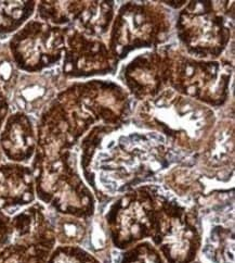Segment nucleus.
I'll return each mask as SVG.
<instances>
[{"instance_id": "f257e3e1", "label": "nucleus", "mask_w": 235, "mask_h": 263, "mask_svg": "<svg viewBox=\"0 0 235 263\" xmlns=\"http://www.w3.org/2000/svg\"><path fill=\"white\" fill-rule=\"evenodd\" d=\"M124 127L95 125L77 146L79 170L98 210L138 186L158 184L169 167L186 160L161 134L139 128L124 132Z\"/></svg>"}, {"instance_id": "f03ea898", "label": "nucleus", "mask_w": 235, "mask_h": 263, "mask_svg": "<svg viewBox=\"0 0 235 263\" xmlns=\"http://www.w3.org/2000/svg\"><path fill=\"white\" fill-rule=\"evenodd\" d=\"M135 127L161 134L183 159L200 154L217 124L215 111L167 88L142 101L133 117Z\"/></svg>"}, {"instance_id": "7ed1b4c3", "label": "nucleus", "mask_w": 235, "mask_h": 263, "mask_svg": "<svg viewBox=\"0 0 235 263\" xmlns=\"http://www.w3.org/2000/svg\"><path fill=\"white\" fill-rule=\"evenodd\" d=\"M30 165L36 199L47 209L86 221L93 219L98 212V202L81 176L77 148L51 156L35 153Z\"/></svg>"}, {"instance_id": "20e7f679", "label": "nucleus", "mask_w": 235, "mask_h": 263, "mask_svg": "<svg viewBox=\"0 0 235 263\" xmlns=\"http://www.w3.org/2000/svg\"><path fill=\"white\" fill-rule=\"evenodd\" d=\"M234 2H187L175 23L186 54L199 60H220L233 34Z\"/></svg>"}, {"instance_id": "39448f33", "label": "nucleus", "mask_w": 235, "mask_h": 263, "mask_svg": "<svg viewBox=\"0 0 235 263\" xmlns=\"http://www.w3.org/2000/svg\"><path fill=\"white\" fill-rule=\"evenodd\" d=\"M164 194L165 190L159 184H144L98 210L113 249L125 251L152 238Z\"/></svg>"}, {"instance_id": "423d86ee", "label": "nucleus", "mask_w": 235, "mask_h": 263, "mask_svg": "<svg viewBox=\"0 0 235 263\" xmlns=\"http://www.w3.org/2000/svg\"><path fill=\"white\" fill-rule=\"evenodd\" d=\"M172 27V16L163 5L129 2L115 13L108 47L121 61L133 51L164 46L170 37Z\"/></svg>"}, {"instance_id": "0eeeda50", "label": "nucleus", "mask_w": 235, "mask_h": 263, "mask_svg": "<svg viewBox=\"0 0 235 263\" xmlns=\"http://www.w3.org/2000/svg\"><path fill=\"white\" fill-rule=\"evenodd\" d=\"M202 239V223L196 203H184L165 191L149 239L165 262H194L199 259Z\"/></svg>"}, {"instance_id": "6e6552de", "label": "nucleus", "mask_w": 235, "mask_h": 263, "mask_svg": "<svg viewBox=\"0 0 235 263\" xmlns=\"http://www.w3.org/2000/svg\"><path fill=\"white\" fill-rule=\"evenodd\" d=\"M233 62L199 60L176 48L169 88L210 108L225 105L230 96Z\"/></svg>"}, {"instance_id": "1a4fd4ad", "label": "nucleus", "mask_w": 235, "mask_h": 263, "mask_svg": "<svg viewBox=\"0 0 235 263\" xmlns=\"http://www.w3.org/2000/svg\"><path fill=\"white\" fill-rule=\"evenodd\" d=\"M202 223L199 260L204 263L234 261V189H215L196 202Z\"/></svg>"}, {"instance_id": "9d476101", "label": "nucleus", "mask_w": 235, "mask_h": 263, "mask_svg": "<svg viewBox=\"0 0 235 263\" xmlns=\"http://www.w3.org/2000/svg\"><path fill=\"white\" fill-rule=\"evenodd\" d=\"M16 69L27 74L54 69L63 58L65 29L31 18L8 42Z\"/></svg>"}, {"instance_id": "9b49d317", "label": "nucleus", "mask_w": 235, "mask_h": 263, "mask_svg": "<svg viewBox=\"0 0 235 263\" xmlns=\"http://www.w3.org/2000/svg\"><path fill=\"white\" fill-rule=\"evenodd\" d=\"M64 29L65 47L60 71L65 81L116 73L119 61L104 42L86 35L74 25Z\"/></svg>"}, {"instance_id": "f8f14e48", "label": "nucleus", "mask_w": 235, "mask_h": 263, "mask_svg": "<svg viewBox=\"0 0 235 263\" xmlns=\"http://www.w3.org/2000/svg\"><path fill=\"white\" fill-rule=\"evenodd\" d=\"M175 49L173 45L161 46L138 54L120 69L118 79L129 96L142 102L169 88Z\"/></svg>"}, {"instance_id": "ddd939ff", "label": "nucleus", "mask_w": 235, "mask_h": 263, "mask_svg": "<svg viewBox=\"0 0 235 263\" xmlns=\"http://www.w3.org/2000/svg\"><path fill=\"white\" fill-rule=\"evenodd\" d=\"M10 242L20 243L48 261L58 246L50 211L38 200L11 217Z\"/></svg>"}, {"instance_id": "4468645a", "label": "nucleus", "mask_w": 235, "mask_h": 263, "mask_svg": "<svg viewBox=\"0 0 235 263\" xmlns=\"http://www.w3.org/2000/svg\"><path fill=\"white\" fill-rule=\"evenodd\" d=\"M193 164L207 182L228 184L234 173L233 123L216 124L200 154L192 157Z\"/></svg>"}, {"instance_id": "2eb2a0df", "label": "nucleus", "mask_w": 235, "mask_h": 263, "mask_svg": "<svg viewBox=\"0 0 235 263\" xmlns=\"http://www.w3.org/2000/svg\"><path fill=\"white\" fill-rule=\"evenodd\" d=\"M61 71L51 69L41 73H21L15 86L9 96L14 111L28 116H38L58 95L61 89Z\"/></svg>"}, {"instance_id": "dca6fc26", "label": "nucleus", "mask_w": 235, "mask_h": 263, "mask_svg": "<svg viewBox=\"0 0 235 263\" xmlns=\"http://www.w3.org/2000/svg\"><path fill=\"white\" fill-rule=\"evenodd\" d=\"M0 148L9 162L28 164L37 148V130L34 117L13 111L0 130Z\"/></svg>"}, {"instance_id": "f3484780", "label": "nucleus", "mask_w": 235, "mask_h": 263, "mask_svg": "<svg viewBox=\"0 0 235 263\" xmlns=\"http://www.w3.org/2000/svg\"><path fill=\"white\" fill-rule=\"evenodd\" d=\"M36 200L31 165L9 161L0 164V210L12 217Z\"/></svg>"}, {"instance_id": "a211bd4d", "label": "nucleus", "mask_w": 235, "mask_h": 263, "mask_svg": "<svg viewBox=\"0 0 235 263\" xmlns=\"http://www.w3.org/2000/svg\"><path fill=\"white\" fill-rule=\"evenodd\" d=\"M158 184L177 199L187 204H195L201 197L208 193L207 181L197 171L192 158L169 167L162 174Z\"/></svg>"}, {"instance_id": "6ab92c4d", "label": "nucleus", "mask_w": 235, "mask_h": 263, "mask_svg": "<svg viewBox=\"0 0 235 263\" xmlns=\"http://www.w3.org/2000/svg\"><path fill=\"white\" fill-rule=\"evenodd\" d=\"M115 16L114 2H87L75 27L88 36L102 40L111 29Z\"/></svg>"}, {"instance_id": "aec40b11", "label": "nucleus", "mask_w": 235, "mask_h": 263, "mask_svg": "<svg viewBox=\"0 0 235 263\" xmlns=\"http://www.w3.org/2000/svg\"><path fill=\"white\" fill-rule=\"evenodd\" d=\"M87 2H37L35 14L40 21L65 27L78 20Z\"/></svg>"}, {"instance_id": "412c9836", "label": "nucleus", "mask_w": 235, "mask_h": 263, "mask_svg": "<svg viewBox=\"0 0 235 263\" xmlns=\"http://www.w3.org/2000/svg\"><path fill=\"white\" fill-rule=\"evenodd\" d=\"M50 211V210H49ZM56 243L60 246H86L91 221L62 215L50 211Z\"/></svg>"}, {"instance_id": "4be33fe9", "label": "nucleus", "mask_w": 235, "mask_h": 263, "mask_svg": "<svg viewBox=\"0 0 235 263\" xmlns=\"http://www.w3.org/2000/svg\"><path fill=\"white\" fill-rule=\"evenodd\" d=\"M37 2H0V37L14 34L35 14Z\"/></svg>"}, {"instance_id": "5701e85b", "label": "nucleus", "mask_w": 235, "mask_h": 263, "mask_svg": "<svg viewBox=\"0 0 235 263\" xmlns=\"http://www.w3.org/2000/svg\"><path fill=\"white\" fill-rule=\"evenodd\" d=\"M113 263H166L149 240L137 243L125 251L114 250Z\"/></svg>"}, {"instance_id": "b1692460", "label": "nucleus", "mask_w": 235, "mask_h": 263, "mask_svg": "<svg viewBox=\"0 0 235 263\" xmlns=\"http://www.w3.org/2000/svg\"><path fill=\"white\" fill-rule=\"evenodd\" d=\"M20 74L9 52L8 45L0 42V92L10 96Z\"/></svg>"}, {"instance_id": "393cba45", "label": "nucleus", "mask_w": 235, "mask_h": 263, "mask_svg": "<svg viewBox=\"0 0 235 263\" xmlns=\"http://www.w3.org/2000/svg\"><path fill=\"white\" fill-rule=\"evenodd\" d=\"M48 263H102L93 253L81 246L58 245L51 253Z\"/></svg>"}, {"instance_id": "a878e982", "label": "nucleus", "mask_w": 235, "mask_h": 263, "mask_svg": "<svg viewBox=\"0 0 235 263\" xmlns=\"http://www.w3.org/2000/svg\"><path fill=\"white\" fill-rule=\"evenodd\" d=\"M0 263H48V261L20 243L10 242L0 251Z\"/></svg>"}, {"instance_id": "bb28decb", "label": "nucleus", "mask_w": 235, "mask_h": 263, "mask_svg": "<svg viewBox=\"0 0 235 263\" xmlns=\"http://www.w3.org/2000/svg\"><path fill=\"white\" fill-rule=\"evenodd\" d=\"M11 236H12L11 217L0 210V251H2L8 243H10Z\"/></svg>"}, {"instance_id": "cd10ccee", "label": "nucleus", "mask_w": 235, "mask_h": 263, "mask_svg": "<svg viewBox=\"0 0 235 263\" xmlns=\"http://www.w3.org/2000/svg\"><path fill=\"white\" fill-rule=\"evenodd\" d=\"M11 114V105L9 97L0 92V130H2L5 122L9 115Z\"/></svg>"}, {"instance_id": "c85d7f7f", "label": "nucleus", "mask_w": 235, "mask_h": 263, "mask_svg": "<svg viewBox=\"0 0 235 263\" xmlns=\"http://www.w3.org/2000/svg\"><path fill=\"white\" fill-rule=\"evenodd\" d=\"M186 3V0H182V2H162L161 4H165L169 7H173L174 9H181Z\"/></svg>"}, {"instance_id": "c756f323", "label": "nucleus", "mask_w": 235, "mask_h": 263, "mask_svg": "<svg viewBox=\"0 0 235 263\" xmlns=\"http://www.w3.org/2000/svg\"><path fill=\"white\" fill-rule=\"evenodd\" d=\"M7 160H6V158H5L4 154H3V150H2V148H0V164H3Z\"/></svg>"}, {"instance_id": "7c9ffc66", "label": "nucleus", "mask_w": 235, "mask_h": 263, "mask_svg": "<svg viewBox=\"0 0 235 263\" xmlns=\"http://www.w3.org/2000/svg\"><path fill=\"white\" fill-rule=\"evenodd\" d=\"M192 263H204V262H202L201 260L197 259V260H195V261H194V262H192Z\"/></svg>"}]
</instances>
